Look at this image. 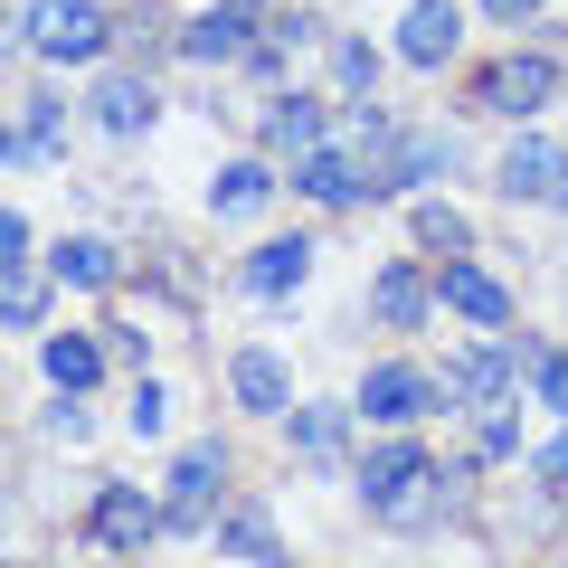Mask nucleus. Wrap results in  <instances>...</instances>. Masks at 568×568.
Instances as JSON below:
<instances>
[{"mask_svg":"<svg viewBox=\"0 0 568 568\" xmlns=\"http://www.w3.org/2000/svg\"><path fill=\"white\" fill-rule=\"evenodd\" d=\"M10 256H39V246H29V219H20V209L0 219V265H10Z\"/></svg>","mask_w":568,"mask_h":568,"instance_id":"29","label":"nucleus"},{"mask_svg":"<svg viewBox=\"0 0 568 568\" xmlns=\"http://www.w3.org/2000/svg\"><path fill=\"white\" fill-rule=\"evenodd\" d=\"M95 379H104V351L85 342V332H58V342H48V388H67V398H85Z\"/></svg>","mask_w":568,"mask_h":568,"instance_id":"19","label":"nucleus"},{"mask_svg":"<svg viewBox=\"0 0 568 568\" xmlns=\"http://www.w3.org/2000/svg\"><path fill=\"white\" fill-rule=\"evenodd\" d=\"M417 246H436V256H465V219H455V209L446 200H417Z\"/></svg>","mask_w":568,"mask_h":568,"instance_id":"26","label":"nucleus"},{"mask_svg":"<svg viewBox=\"0 0 568 568\" xmlns=\"http://www.w3.org/2000/svg\"><path fill=\"white\" fill-rule=\"evenodd\" d=\"M455 39H465V20H455L446 0H417V10L398 20V58H407V67H446Z\"/></svg>","mask_w":568,"mask_h":568,"instance_id":"13","label":"nucleus"},{"mask_svg":"<svg viewBox=\"0 0 568 568\" xmlns=\"http://www.w3.org/2000/svg\"><path fill=\"white\" fill-rule=\"evenodd\" d=\"M133 436H162V388H133Z\"/></svg>","mask_w":568,"mask_h":568,"instance_id":"30","label":"nucleus"},{"mask_svg":"<svg viewBox=\"0 0 568 568\" xmlns=\"http://www.w3.org/2000/svg\"><path fill=\"white\" fill-rule=\"evenodd\" d=\"M342 436H351V407H332V398L294 407V446H304L313 465H332V455H342Z\"/></svg>","mask_w":568,"mask_h":568,"instance_id":"23","label":"nucleus"},{"mask_svg":"<svg viewBox=\"0 0 568 568\" xmlns=\"http://www.w3.org/2000/svg\"><path fill=\"white\" fill-rule=\"evenodd\" d=\"M436 304H446V313H465V323H484V332H503V323H511V294L484 275V265H465V256H446V265H436Z\"/></svg>","mask_w":568,"mask_h":568,"instance_id":"10","label":"nucleus"},{"mask_svg":"<svg viewBox=\"0 0 568 568\" xmlns=\"http://www.w3.org/2000/svg\"><path fill=\"white\" fill-rule=\"evenodd\" d=\"M20 39L39 48L48 67H85V58H104V48H114V20H104L95 0H29Z\"/></svg>","mask_w":568,"mask_h":568,"instance_id":"1","label":"nucleus"},{"mask_svg":"<svg viewBox=\"0 0 568 568\" xmlns=\"http://www.w3.org/2000/svg\"><path fill=\"white\" fill-rule=\"evenodd\" d=\"M246 48H256V0H219V10H200L181 29V58H200V67H227Z\"/></svg>","mask_w":568,"mask_h":568,"instance_id":"9","label":"nucleus"},{"mask_svg":"<svg viewBox=\"0 0 568 568\" xmlns=\"http://www.w3.org/2000/svg\"><path fill=\"white\" fill-rule=\"evenodd\" d=\"M58 284L104 294V284H114V246H104V237H58Z\"/></svg>","mask_w":568,"mask_h":568,"instance_id":"22","label":"nucleus"},{"mask_svg":"<svg viewBox=\"0 0 568 568\" xmlns=\"http://www.w3.org/2000/svg\"><path fill=\"white\" fill-rule=\"evenodd\" d=\"M219 549H227V559H275V530H265V511L237 503V511L219 521Z\"/></svg>","mask_w":568,"mask_h":568,"instance_id":"24","label":"nucleus"},{"mask_svg":"<svg viewBox=\"0 0 568 568\" xmlns=\"http://www.w3.org/2000/svg\"><path fill=\"white\" fill-rule=\"evenodd\" d=\"M284 181L304 190L313 209H361V200H369V181H361V162H351V152H332V142H323V152H304V162L284 171Z\"/></svg>","mask_w":568,"mask_h":568,"instance_id":"12","label":"nucleus"},{"mask_svg":"<svg viewBox=\"0 0 568 568\" xmlns=\"http://www.w3.org/2000/svg\"><path fill=\"white\" fill-rule=\"evenodd\" d=\"M361 503L379 511V521H417V511L436 503V465H426L407 436H398V446H369L361 455Z\"/></svg>","mask_w":568,"mask_h":568,"instance_id":"2","label":"nucleus"},{"mask_svg":"<svg viewBox=\"0 0 568 568\" xmlns=\"http://www.w3.org/2000/svg\"><path fill=\"white\" fill-rule=\"evenodd\" d=\"M559 181H568V152H559V142H540V133H521L503 162H493V190H503V200H549Z\"/></svg>","mask_w":568,"mask_h":568,"instance_id":"11","label":"nucleus"},{"mask_svg":"<svg viewBox=\"0 0 568 568\" xmlns=\"http://www.w3.org/2000/svg\"><path fill=\"white\" fill-rule=\"evenodd\" d=\"M426 304H436V294H426L417 265H379V284H369V313H379L388 332H417V323H426Z\"/></svg>","mask_w":568,"mask_h":568,"instance_id":"15","label":"nucleus"},{"mask_svg":"<svg viewBox=\"0 0 568 568\" xmlns=\"http://www.w3.org/2000/svg\"><path fill=\"white\" fill-rule=\"evenodd\" d=\"M361 417H379V426H407V417H426L436 407V369H407V361H379V369H361Z\"/></svg>","mask_w":568,"mask_h":568,"instance_id":"7","label":"nucleus"},{"mask_svg":"<svg viewBox=\"0 0 568 568\" xmlns=\"http://www.w3.org/2000/svg\"><path fill=\"white\" fill-rule=\"evenodd\" d=\"M549 95H559V58H540V48H521V58H503V67H484V77H474V104H484V114H503V123H530Z\"/></svg>","mask_w":568,"mask_h":568,"instance_id":"3","label":"nucleus"},{"mask_svg":"<svg viewBox=\"0 0 568 568\" xmlns=\"http://www.w3.org/2000/svg\"><path fill=\"white\" fill-rule=\"evenodd\" d=\"M219 493H227V446H219V436H200V446L171 455V503H162V521L190 540V530H209V503H219Z\"/></svg>","mask_w":568,"mask_h":568,"instance_id":"4","label":"nucleus"},{"mask_svg":"<svg viewBox=\"0 0 568 568\" xmlns=\"http://www.w3.org/2000/svg\"><path fill=\"white\" fill-rule=\"evenodd\" d=\"M511 369H521V342H511V351H493V342L455 351V361H436V407H493V398H511Z\"/></svg>","mask_w":568,"mask_h":568,"instance_id":"5","label":"nucleus"},{"mask_svg":"<svg viewBox=\"0 0 568 568\" xmlns=\"http://www.w3.org/2000/svg\"><path fill=\"white\" fill-rule=\"evenodd\" d=\"M323 95H275L265 104V142H284V152H294V162H304V152H323Z\"/></svg>","mask_w":568,"mask_h":568,"instance_id":"16","label":"nucleus"},{"mask_svg":"<svg viewBox=\"0 0 568 568\" xmlns=\"http://www.w3.org/2000/svg\"><path fill=\"white\" fill-rule=\"evenodd\" d=\"M540 398L568 407V351H540Z\"/></svg>","mask_w":568,"mask_h":568,"instance_id":"28","label":"nucleus"},{"mask_svg":"<svg viewBox=\"0 0 568 568\" xmlns=\"http://www.w3.org/2000/svg\"><path fill=\"white\" fill-rule=\"evenodd\" d=\"M540 474H549V484H568V436H549V455H540Z\"/></svg>","mask_w":568,"mask_h":568,"instance_id":"32","label":"nucleus"},{"mask_svg":"<svg viewBox=\"0 0 568 568\" xmlns=\"http://www.w3.org/2000/svg\"><path fill=\"white\" fill-rule=\"evenodd\" d=\"M332 85H342V95H369V85H379V48L369 39H332Z\"/></svg>","mask_w":568,"mask_h":568,"instance_id":"25","label":"nucleus"},{"mask_svg":"<svg viewBox=\"0 0 568 568\" xmlns=\"http://www.w3.org/2000/svg\"><path fill=\"white\" fill-rule=\"evenodd\" d=\"M474 446H484V465H503V455L521 446V426H511V407H484V436H474Z\"/></svg>","mask_w":568,"mask_h":568,"instance_id":"27","label":"nucleus"},{"mask_svg":"<svg viewBox=\"0 0 568 568\" xmlns=\"http://www.w3.org/2000/svg\"><path fill=\"white\" fill-rule=\"evenodd\" d=\"M275 200V171L265 162H227L219 181H209V209H219V219H246V209H265Z\"/></svg>","mask_w":568,"mask_h":568,"instance_id":"20","label":"nucleus"},{"mask_svg":"<svg viewBox=\"0 0 568 568\" xmlns=\"http://www.w3.org/2000/svg\"><path fill=\"white\" fill-rule=\"evenodd\" d=\"M152 114H162L152 77H104V85H95V123H104V133H142Z\"/></svg>","mask_w":568,"mask_h":568,"instance_id":"17","label":"nucleus"},{"mask_svg":"<svg viewBox=\"0 0 568 568\" xmlns=\"http://www.w3.org/2000/svg\"><path fill=\"white\" fill-rule=\"evenodd\" d=\"M559 568H568V559H559Z\"/></svg>","mask_w":568,"mask_h":568,"instance_id":"34","label":"nucleus"},{"mask_svg":"<svg viewBox=\"0 0 568 568\" xmlns=\"http://www.w3.org/2000/svg\"><path fill=\"white\" fill-rule=\"evenodd\" d=\"M304 275H313V237H275V246L246 256V284H256V294H294Z\"/></svg>","mask_w":568,"mask_h":568,"instance_id":"18","label":"nucleus"},{"mask_svg":"<svg viewBox=\"0 0 568 568\" xmlns=\"http://www.w3.org/2000/svg\"><path fill=\"white\" fill-rule=\"evenodd\" d=\"M484 20H540V0H484Z\"/></svg>","mask_w":568,"mask_h":568,"instance_id":"31","label":"nucleus"},{"mask_svg":"<svg viewBox=\"0 0 568 568\" xmlns=\"http://www.w3.org/2000/svg\"><path fill=\"white\" fill-rule=\"evenodd\" d=\"M162 530H171L162 503H142L133 484H104L95 503H85V540H95V549H152Z\"/></svg>","mask_w":568,"mask_h":568,"instance_id":"6","label":"nucleus"},{"mask_svg":"<svg viewBox=\"0 0 568 568\" xmlns=\"http://www.w3.org/2000/svg\"><path fill=\"white\" fill-rule=\"evenodd\" d=\"M0 313H10V332H39L48 323V284H39V265H29V256L0 265Z\"/></svg>","mask_w":568,"mask_h":568,"instance_id":"21","label":"nucleus"},{"mask_svg":"<svg viewBox=\"0 0 568 568\" xmlns=\"http://www.w3.org/2000/svg\"><path fill=\"white\" fill-rule=\"evenodd\" d=\"M549 209H568V181H559V190H549Z\"/></svg>","mask_w":568,"mask_h":568,"instance_id":"33","label":"nucleus"},{"mask_svg":"<svg viewBox=\"0 0 568 568\" xmlns=\"http://www.w3.org/2000/svg\"><path fill=\"white\" fill-rule=\"evenodd\" d=\"M227 398H237L246 417H294V369H284V351L246 342L237 361H227Z\"/></svg>","mask_w":568,"mask_h":568,"instance_id":"8","label":"nucleus"},{"mask_svg":"<svg viewBox=\"0 0 568 568\" xmlns=\"http://www.w3.org/2000/svg\"><path fill=\"white\" fill-rule=\"evenodd\" d=\"M58 142H67V104H58V95H20V123H10V171L48 162Z\"/></svg>","mask_w":568,"mask_h":568,"instance_id":"14","label":"nucleus"}]
</instances>
